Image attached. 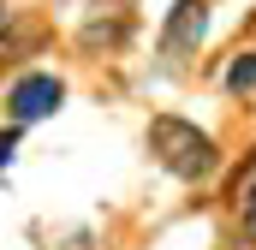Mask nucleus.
Returning a JSON list of instances; mask_svg holds the SVG:
<instances>
[{"label": "nucleus", "instance_id": "2", "mask_svg": "<svg viewBox=\"0 0 256 250\" xmlns=\"http://www.w3.org/2000/svg\"><path fill=\"white\" fill-rule=\"evenodd\" d=\"M60 102H66V84H60V78H54V72H30V78L12 84L6 114H12V125H30V120H48Z\"/></svg>", "mask_w": 256, "mask_h": 250}, {"label": "nucleus", "instance_id": "3", "mask_svg": "<svg viewBox=\"0 0 256 250\" xmlns=\"http://www.w3.org/2000/svg\"><path fill=\"white\" fill-rule=\"evenodd\" d=\"M202 30H208V6H202V0H179V6L167 12L161 54H191L196 42H202Z\"/></svg>", "mask_w": 256, "mask_h": 250}, {"label": "nucleus", "instance_id": "6", "mask_svg": "<svg viewBox=\"0 0 256 250\" xmlns=\"http://www.w3.org/2000/svg\"><path fill=\"white\" fill-rule=\"evenodd\" d=\"M12 149H18V125H6V131H0V167L12 161Z\"/></svg>", "mask_w": 256, "mask_h": 250}, {"label": "nucleus", "instance_id": "5", "mask_svg": "<svg viewBox=\"0 0 256 250\" xmlns=\"http://www.w3.org/2000/svg\"><path fill=\"white\" fill-rule=\"evenodd\" d=\"M244 232L256 238V179H250V190H244Z\"/></svg>", "mask_w": 256, "mask_h": 250}, {"label": "nucleus", "instance_id": "4", "mask_svg": "<svg viewBox=\"0 0 256 250\" xmlns=\"http://www.w3.org/2000/svg\"><path fill=\"white\" fill-rule=\"evenodd\" d=\"M226 90L232 96H250L256 90V54H238V60L226 66Z\"/></svg>", "mask_w": 256, "mask_h": 250}, {"label": "nucleus", "instance_id": "1", "mask_svg": "<svg viewBox=\"0 0 256 250\" xmlns=\"http://www.w3.org/2000/svg\"><path fill=\"white\" fill-rule=\"evenodd\" d=\"M149 155H155L173 179H208V173L220 167L214 137H208V131H196L191 120H173V114L149 120Z\"/></svg>", "mask_w": 256, "mask_h": 250}]
</instances>
